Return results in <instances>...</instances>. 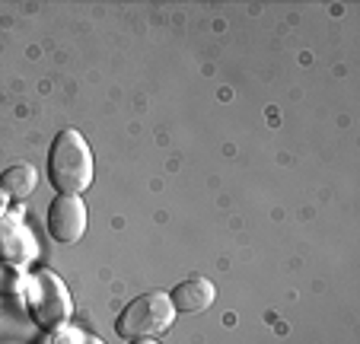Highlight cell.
<instances>
[{
	"mask_svg": "<svg viewBox=\"0 0 360 344\" xmlns=\"http://www.w3.org/2000/svg\"><path fill=\"white\" fill-rule=\"evenodd\" d=\"M172 319H176V310L166 293H143L122 310V316L115 319V331L124 341H150V338L163 335Z\"/></svg>",
	"mask_w": 360,
	"mask_h": 344,
	"instance_id": "cell-3",
	"label": "cell"
},
{
	"mask_svg": "<svg viewBox=\"0 0 360 344\" xmlns=\"http://www.w3.org/2000/svg\"><path fill=\"white\" fill-rule=\"evenodd\" d=\"M45 227L55 243H68V246L80 243L83 233H86V208H83V201L74 195L55 198L51 208H48Z\"/></svg>",
	"mask_w": 360,
	"mask_h": 344,
	"instance_id": "cell-4",
	"label": "cell"
},
{
	"mask_svg": "<svg viewBox=\"0 0 360 344\" xmlns=\"http://www.w3.org/2000/svg\"><path fill=\"white\" fill-rule=\"evenodd\" d=\"M131 344H157V341H153V338H150V341H131Z\"/></svg>",
	"mask_w": 360,
	"mask_h": 344,
	"instance_id": "cell-11",
	"label": "cell"
},
{
	"mask_svg": "<svg viewBox=\"0 0 360 344\" xmlns=\"http://www.w3.org/2000/svg\"><path fill=\"white\" fill-rule=\"evenodd\" d=\"M35 182H39V176H35V169L26 166V163H20V166H10L4 176H0V191L7 198H29L35 191Z\"/></svg>",
	"mask_w": 360,
	"mask_h": 344,
	"instance_id": "cell-7",
	"label": "cell"
},
{
	"mask_svg": "<svg viewBox=\"0 0 360 344\" xmlns=\"http://www.w3.org/2000/svg\"><path fill=\"white\" fill-rule=\"evenodd\" d=\"M22 287V274L13 268V265H0V297H10V293H16Z\"/></svg>",
	"mask_w": 360,
	"mask_h": 344,
	"instance_id": "cell-8",
	"label": "cell"
},
{
	"mask_svg": "<svg viewBox=\"0 0 360 344\" xmlns=\"http://www.w3.org/2000/svg\"><path fill=\"white\" fill-rule=\"evenodd\" d=\"M4 208H7V195L0 191V214H4Z\"/></svg>",
	"mask_w": 360,
	"mask_h": 344,
	"instance_id": "cell-10",
	"label": "cell"
},
{
	"mask_svg": "<svg viewBox=\"0 0 360 344\" xmlns=\"http://www.w3.org/2000/svg\"><path fill=\"white\" fill-rule=\"evenodd\" d=\"M217 291H214L211 281H204V277H188V281L176 284L169 293V303L176 312H201L214 303Z\"/></svg>",
	"mask_w": 360,
	"mask_h": 344,
	"instance_id": "cell-6",
	"label": "cell"
},
{
	"mask_svg": "<svg viewBox=\"0 0 360 344\" xmlns=\"http://www.w3.org/2000/svg\"><path fill=\"white\" fill-rule=\"evenodd\" d=\"M22 293H26V310L41 329L55 331L70 319V293L58 274L48 271H35L22 281Z\"/></svg>",
	"mask_w": 360,
	"mask_h": 344,
	"instance_id": "cell-2",
	"label": "cell"
},
{
	"mask_svg": "<svg viewBox=\"0 0 360 344\" xmlns=\"http://www.w3.org/2000/svg\"><path fill=\"white\" fill-rule=\"evenodd\" d=\"M55 344H102V341L99 338H93V335H86V331L68 329V331H61V335L55 338Z\"/></svg>",
	"mask_w": 360,
	"mask_h": 344,
	"instance_id": "cell-9",
	"label": "cell"
},
{
	"mask_svg": "<svg viewBox=\"0 0 360 344\" xmlns=\"http://www.w3.org/2000/svg\"><path fill=\"white\" fill-rule=\"evenodd\" d=\"M48 179L61 195L80 198L93 182V153L80 131L68 128L55 137L48 150Z\"/></svg>",
	"mask_w": 360,
	"mask_h": 344,
	"instance_id": "cell-1",
	"label": "cell"
},
{
	"mask_svg": "<svg viewBox=\"0 0 360 344\" xmlns=\"http://www.w3.org/2000/svg\"><path fill=\"white\" fill-rule=\"evenodd\" d=\"M0 255L7 265H29V258L35 255L32 229L22 223V214L0 217Z\"/></svg>",
	"mask_w": 360,
	"mask_h": 344,
	"instance_id": "cell-5",
	"label": "cell"
}]
</instances>
